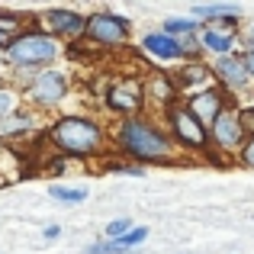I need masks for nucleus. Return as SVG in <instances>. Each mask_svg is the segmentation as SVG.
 I'll use <instances>...</instances> for the list:
<instances>
[{
    "label": "nucleus",
    "mask_w": 254,
    "mask_h": 254,
    "mask_svg": "<svg viewBox=\"0 0 254 254\" xmlns=\"http://www.w3.org/2000/svg\"><path fill=\"white\" fill-rule=\"evenodd\" d=\"M145 103H148V97H145V77H138V74L119 77V81H113L110 90L103 93V106L110 113H116V116H123V119L142 116Z\"/></svg>",
    "instance_id": "nucleus-6"
},
{
    "label": "nucleus",
    "mask_w": 254,
    "mask_h": 254,
    "mask_svg": "<svg viewBox=\"0 0 254 254\" xmlns=\"http://www.w3.org/2000/svg\"><path fill=\"white\" fill-rule=\"evenodd\" d=\"M242 45H245V52H254V26H248V29H245Z\"/></svg>",
    "instance_id": "nucleus-27"
},
{
    "label": "nucleus",
    "mask_w": 254,
    "mask_h": 254,
    "mask_svg": "<svg viewBox=\"0 0 254 254\" xmlns=\"http://www.w3.org/2000/svg\"><path fill=\"white\" fill-rule=\"evenodd\" d=\"M26 100L39 110H55L68 100V74L58 68H42L36 81L26 87Z\"/></svg>",
    "instance_id": "nucleus-8"
},
{
    "label": "nucleus",
    "mask_w": 254,
    "mask_h": 254,
    "mask_svg": "<svg viewBox=\"0 0 254 254\" xmlns=\"http://www.w3.org/2000/svg\"><path fill=\"white\" fill-rule=\"evenodd\" d=\"M145 97H148L155 106H161V113H168L174 103L184 100V93H180V87H177L171 71L151 68V71H145Z\"/></svg>",
    "instance_id": "nucleus-12"
},
{
    "label": "nucleus",
    "mask_w": 254,
    "mask_h": 254,
    "mask_svg": "<svg viewBox=\"0 0 254 254\" xmlns=\"http://www.w3.org/2000/svg\"><path fill=\"white\" fill-rule=\"evenodd\" d=\"M49 196L58 203H84L87 199V187H64V184H52Z\"/></svg>",
    "instance_id": "nucleus-18"
},
{
    "label": "nucleus",
    "mask_w": 254,
    "mask_h": 254,
    "mask_svg": "<svg viewBox=\"0 0 254 254\" xmlns=\"http://www.w3.org/2000/svg\"><path fill=\"white\" fill-rule=\"evenodd\" d=\"M58 235H62V225H45V229H42V238H45V242H55Z\"/></svg>",
    "instance_id": "nucleus-26"
},
{
    "label": "nucleus",
    "mask_w": 254,
    "mask_h": 254,
    "mask_svg": "<svg viewBox=\"0 0 254 254\" xmlns=\"http://www.w3.org/2000/svg\"><path fill=\"white\" fill-rule=\"evenodd\" d=\"M3 55H6V64H10V68H39L42 71L45 64H52L62 55V42H58L52 32H45L39 23H32V26H26L19 36L10 39Z\"/></svg>",
    "instance_id": "nucleus-3"
},
{
    "label": "nucleus",
    "mask_w": 254,
    "mask_h": 254,
    "mask_svg": "<svg viewBox=\"0 0 254 254\" xmlns=\"http://www.w3.org/2000/svg\"><path fill=\"white\" fill-rule=\"evenodd\" d=\"M242 58H245V64H248V74L254 77V52H242Z\"/></svg>",
    "instance_id": "nucleus-28"
},
{
    "label": "nucleus",
    "mask_w": 254,
    "mask_h": 254,
    "mask_svg": "<svg viewBox=\"0 0 254 254\" xmlns=\"http://www.w3.org/2000/svg\"><path fill=\"white\" fill-rule=\"evenodd\" d=\"M164 123H168V135L174 138V145H177L180 151H193V155H206L209 158V151H212L209 129L193 119V113L184 106V100L174 103L171 110L164 113Z\"/></svg>",
    "instance_id": "nucleus-4"
},
{
    "label": "nucleus",
    "mask_w": 254,
    "mask_h": 254,
    "mask_svg": "<svg viewBox=\"0 0 254 254\" xmlns=\"http://www.w3.org/2000/svg\"><path fill=\"white\" fill-rule=\"evenodd\" d=\"M106 171L110 174H129V177H145V168L135 164V161H110Z\"/></svg>",
    "instance_id": "nucleus-22"
},
{
    "label": "nucleus",
    "mask_w": 254,
    "mask_h": 254,
    "mask_svg": "<svg viewBox=\"0 0 254 254\" xmlns=\"http://www.w3.org/2000/svg\"><path fill=\"white\" fill-rule=\"evenodd\" d=\"M242 42V36L238 32H229L222 29V26H203L199 29V45H203V55L209 52V55L222 58V55H235V45Z\"/></svg>",
    "instance_id": "nucleus-15"
},
{
    "label": "nucleus",
    "mask_w": 254,
    "mask_h": 254,
    "mask_svg": "<svg viewBox=\"0 0 254 254\" xmlns=\"http://www.w3.org/2000/svg\"><path fill=\"white\" fill-rule=\"evenodd\" d=\"M174 74V81H177L180 87V93H193V90H203V87H209V84H216V77H212V64H206V62H184L177 71H171Z\"/></svg>",
    "instance_id": "nucleus-14"
},
{
    "label": "nucleus",
    "mask_w": 254,
    "mask_h": 254,
    "mask_svg": "<svg viewBox=\"0 0 254 254\" xmlns=\"http://www.w3.org/2000/svg\"><path fill=\"white\" fill-rule=\"evenodd\" d=\"M229 103H235V97H229L219 84H209V87H203V90H193V93H187V97H184V106L193 113L196 123L206 126V129L222 116V110Z\"/></svg>",
    "instance_id": "nucleus-10"
},
{
    "label": "nucleus",
    "mask_w": 254,
    "mask_h": 254,
    "mask_svg": "<svg viewBox=\"0 0 254 254\" xmlns=\"http://www.w3.org/2000/svg\"><path fill=\"white\" fill-rule=\"evenodd\" d=\"M212 77H216V84L222 87L229 97H242V93H248L254 87V77L248 74V64H245L242 52L212 58Z\"/></svg>",
    "instance_id": "nucleus-9"
},
{
    "label": "nucleus",
    "mask_w": 254,
    "mask_h": 254,
    "mask_svg": "<svg viewBox=\"0 0 254 254\" xmlns=\"http://www.w3.org/2000/svg\"><path fill=\"white\" fill-rule=\"evenodd\" d=\"M45 138L62 158H77V161L103 155L106 145H110V132L103 129V123H97L93 116H84V113L58 116L45 129Z\"/></svg>",
    "instance_id": "nucleus-2"
},
{
    "label": "nucleus",
    "mask_w": 254,
    "mask_h": 254,
    "mask_svg": "<svg viewBox=\"0 0 254 254\" xmlns=\"http://www.w3.org/2000/svg\"><path fill=\"white\" fill-rule=\"evenodd\" d=\"M203 29V26L196 23L193 16H168L161 23V32H168L174 39H187V36H196V32Z\"/></svg>",
    "instance_id": "nucleus-17"
},
{
    "label": "nucleus",
    "mask_w": 254,
    "mask_h": 254,
    "mask_svg": "<svg viewBox=\"0 0 254 254\" xmlns=\"http://www.w3.org/2000/svg\"><path fill=\"white\" fill-rule=\"evenodd\" d=\"M145 238H148V229H145V225H135V229H132L126 238H119V245H123L126 251H132V248H142Z\"/></svg>",
    "instance_id": "nucleus-23"
},
{
    "label": "nucleus",
    "mask_w": 254,
    "mask_h": 254,
    "mask_svg": "<svg viewBox=\"0 0 254 254\" xmlns=\"http://www.w3.org/2000/svg\"><path fill=\"white\" fill-rule=\"evenodd\" d=\"M113 145L126 161L135 164H164L177 158V145L168 135V129H161L158 123L145 116H132V119H119L113 129Z\"/></svg>",
    "instance_id": "nucleus-1"
},
{
    "label": "nucleus",
    "mask_w": 254,
    "mask_h": 254,
    "mask_svg": "<svg viewBox=\"0 0 254 254\" xmlns=\"http://www.w3.org/2000/svg\"><path fill=\"white\" fill-rule=\"evenodd\" d=\"M36 129V113L32 110H16L13 116H6L0 123V138H19L26 132Z\"/></svg>",
    "instance_id": "nucleus-16"
},
{
    "label": "nucleus",
    "mask_w": 254,
    "mask_h": 254,
    "mask_svg": "<svg viewBox=\"0 0 254 254\" xmlns=\"http://www.w3.org/2000/svg\"><path fill=\"white\" fill-rule=\"evenodd\" d=\"M42 29L52 32L55 39H74L81 42L87 32V16L77 10H64V6H52L42 13Z\"/></svg>",
    "instance_id": "nucleus-11"
},
{
    "label": "nucleus",
    "mask_w": 254,
    "mask_h": 254,
    "mask_svg": "<svg viewBox=\"0 0 254 254\" xmlns=\"http://www.w3.org/2000/svg\"><path fill=\"white\" fill-rule=\"evenodd\" d=\"M135 229V222H132L129 216H119V219H113V222H106V242H119V238H126L129 232Z\"/></svg>",
    "instance_id": "nucleus-19"
},
{
    "label": "nucleus",
    "mask_w": 254,
    "mask_h": 254,
    "mask_svg": "<svg viewBox=\"0 0 254 254\" xmlns=\"http://www.w3.org/2000/svg\"><path fill=\"white\" fill-rule=\"evenodd\" d=\"M142 52L148 58H155V62H180L184 64L187 62V49H184V42L180 39H174L168 36V32H148V36L142 39Z\"/></svg>",
    "instance_id": "nucleus-13"
},
{
    "label": "nucleus",
    "mask_w": 254,
    "mask_h": 254,
    "mask_svg": "<svg viewBox=\"0 0 254 254\" xmlns=\"http://www.w3.org/2000/svg\"><path fill=\"white\" fill-rule=\"evenodd\" d=\"M81 254H129L119 242H106V238H100V242H90Z\"/></svg>",
    "instance_id": "nucleus-21"
},
{
    "label": "nucleus",
    "mask_w": 254,
    "mask_h": 254,
    "mask_svg": "<svg viewBox=\"0 0 254 254\" xmlns=\"http://www.w3.org/2000/svg\"><path fill=\"white\" fill-rule=\"evenodd\" d=\"M132 39V19L119 16L113 10H97L87 16V32L84 42H90L100 52H113V49H126Z\"/></svg>",
    "instance_id": "nucleus-5"
},
{
    "label": "nucleus",
    "mask_w": 254,
    "mask_h": 254,
    "mask_svg": "<svg viewBox=\"0 0 254 254\" xmlns=\"http://www.w3.org/2000/svg\"><path fill=\"white\" fill-rule=\"evenodd\" d=\"M242 123H245V132L254 135V103H245L242 106Z\"/></svg>",
    "instance_id": "nucleus-25"
},
{
    "label": "nucleus",
    "mask_w": 254,
    "mask_h": 254,
    "mask_svg": "<svg viewBox=\"0 0 254 254\" xmlns=\"http://www.w3.org/2000/svg\"><path fill=\"white\" fill-rule=\"evenodd\" d=\"M245 142H248V132H245V123H242V106L235 100L209 126V145H212V151H222V155H242Z\"/></svg>",
    "instance_id": "nucleus-7"
},
{
    "label": "nucleus",
    "mask_w": 254,
    "mask_h": 254,
    "mask_svg": "<svg viewBox=\"0 0 254 254\" xmlns=\"http://www.w3.org/2000/svg\"><path fill=\"white\" fill-rule=\"evenodd\" d=\"M6 45H10V36H3V32H0V55L6 52Z\"/></svg>",
    "instance_id": "nucleus-29"
},
{
    "label": "nucleus",
    "mask_w": 254,
    "mask_h": 254,
    "mask_svg": "<svg viewBox=\"0 0 254 254\" xmlns=\"http://www.w3.org/2000/svg\"><path fill=\"white\" fill-rule=\"evenodd\" d=\"M238 161L245 164V168H254V135H248V142H245L242 155H238Z\"/></svg>",
    "instance_id": "nucleus-24"
},
{
    "label": "nucleus",
    "mask_w": 254,
    "mask_h": 254,
    "mask_svg": "<svg viewBox=\"0 0 254 254\" xmlns=\"http://www.w3.org/2000/svg\"><path fill=\"white\" fill-rule=\"evenodd\" d=\"M26 26H23V16H19V13H10V10H0V32H3V36H19V32H23Z\"/></svg>",
    "instance_id": "nucleus-20"
}]
</instances>
